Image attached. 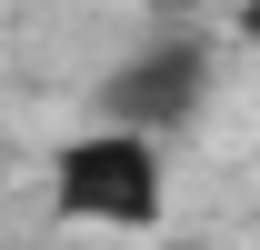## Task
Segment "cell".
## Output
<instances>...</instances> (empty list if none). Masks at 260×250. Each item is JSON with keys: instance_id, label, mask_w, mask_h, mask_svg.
Wrapping results in <instances>:
<instances>
[{"instance_id": "cell-1", "label": "cell", "mask_w": 260, "mask_h": 250, "mask_svg": "<svg viewBox=\"0 0 260 250\" xmlns=\"http://www.w3.org/2000/svg\"><path fill=\"white\" fill-rule=\"evenodd\" d=\"M70 220H110V230H150L160 220V160L140 130H100V140H70L60 170H50Z\"/></svg>"}, {"instance_id": "cell-2", "label": "cell", "mask_w": 260, "mask_h": 250, "mask_svg": "<svg viewBox=\"0 0 260 250\" xmlns=\"http://www.w3.org/2000/svg\"><path fill=\"white\" fill-rule=\"evenodd\" d=\"M200 50H150V60H130L120 80H110V110H120L130 130H160V120H180V110H190L200 100Z\"/></svg>"}]
</instances>
